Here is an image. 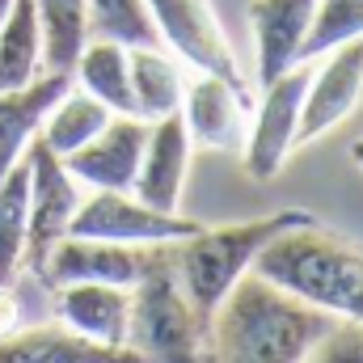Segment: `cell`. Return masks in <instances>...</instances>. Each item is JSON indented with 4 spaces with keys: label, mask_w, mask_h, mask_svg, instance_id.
<instances>
[{
    "label": "cell",
    "mask_w": 363,
    "mask_h": 363,
    "mask_svg": "<svg viewBox=\"0 0 363 363\" xmlns=\"http://www.w3.org/2000/svg\"><path fill=\"white\" fill-rule=\"evenodd\" d=\"M0 363H140V355L93 342L68 325H34L0 338Z\"/></svg>",
    "instance_id": "obj_17"
},
{
    "label": "cell",
    "mask_w": 363,
    "mask_h": 363,
    "mask_svg": "<svg viewBox=\"0 0 363 363\" xmlns=\"http://www.w3.org/2000/svg\"><path fill=\"white\" fill-rule=\"evenodd\" d=\"M77 81L81 89L93 93L101 106H110L114 114H135V93H131V64H127V47L114 38H89L77 55Z\"/></svg>",
    "instance_id": "obj_18"
},
{
    "label": "cell",
    "mask_w": 363,
    "mask_h": 363,
    "mask_svg": "<svg viewBox=\"0 0 363 363\" xmlns=\"http://www.w3.org/2000/svg\"><path fill=\"white\" fill-rule=\"evenodd\" d=\"M317 220L304 207H287L262 220H245V224H224V228H199L190 237L174 241V271L178 283L190 300V308L199 313V321L211 330L216 308L224 304V296L237 287V279L254 267V258L262 254V245L274 241L279 233Z\"/></svg>",
    "instance_id": "obj_3"
},
{
    "label": "cell",
    "mask_w": 363,
    "mask_h": 363,
    "mask_svg": "<svg viewBox=\"0 0 363 363\" xmlns=\"http://www.w3.org/2000/svg\"><path fill=\"white\" fill-rule=\"evenodd\" d=\"M186 169H190V131L182 123V110L165 114V118H152L144 152H140V169L131 182L135 199L157 207V211H178Z\"/></svg>",
    "instance_id": "obj_12"
},
{
    "label": "cell",
    "mask_w": 363,
    "mask_h": 363,
    "mask_svg": "<svg viewBox=\"0 0 363 363\" xmlns=\"http://www.w3.org/2000/svg\"><path fill=\"white\" fill-rule=\"evenodd\" d=\"M110 106H101L93 93H81V89H68L51 110H47V118H43V127H38V135H43V144L51 148V152H60V157H68V152H77L85 140H93L106 123H110Z\"/></svg>",
    "instance_id": "obj_22"
},
{
    "label": "cell",
    "mask_w": 363,
    "mask_h": 363,
    "mask_svg": "<svg viewBox=\"0 0 363 363\" xmlns=\"http://www.w3.org/2000/svg\"><path fill=\"white\" fill-rule=\"evenodd\" d=\"M241 110H245V89L216 77V72H199L186 89V131H190V144H203V148H216V152H228L241 144L245 127H241Z\"/></svg>",
    "instance_id": "obj_13"
},
{
    "label": "cell",
    "mask_w": 363,
    "mask_h": 363,
    "mask_svg": "<svg viewBox=\"0 0 363 363\" xmlns=\"http://www.w3.org/2000/svg\"><path fill=\"white\" fill-rule=\"evenodd\" d=\"M43 68V30L34 0H13L0 21V89L30 85Z\"/></svg>",
    "instance_id": "obj_19"
},
{
    "label": "cell",
    "mask_w": 363,
    "mask_h": 363,
    "mask_svg": "<svg viewBox=\"0 0 363 363\" xmlns=\"http://www.w3.org/2000/svg\"><path fill=\"white\" fill-rule=\"evenodd\" d=\"M300 363H363V321H334Z\"/></svg>",
    "instance_id": "obj_26"
},
{
    "label": "cell",
    "mask_w": 363,
    "mask_h": 363,
    "mask_svg": "<svg viewBox=\"0 0 363 363\" xmlns=\"http://www.w3.org/2000/svg\"><path fill=\"white\" fill-rule=\"evenodd\" d=\"M144 4H148V13L161 30V43L178 60H186L199 72H216V77L245 89L237 55H233V47L220 30V17H216L211 0H144Z\"/></svg>",
    "instance_id": "obj_9"
},
{
    "label": "cell",
    "mask_w": 363,
    "mask_h": 363,
    "mask_svg": "<svg viewBox=\"0 0 363 363\" xmlns=\"http://www.w3.org/2000/svg\"><path fill=\"white\" fill-rule=\"evenodd\" d=\"M127 64H131V93L140 118L152 123L182 110V72L165 55V47H127Z\"/></svg>",
    "instance_id": "obj_20"
},
{
    "label": "cell",
    "mask_w": 363,
    "mask_h": 363,
    "mask_svg": "<svg viewBox=\"0 0 363 363\" xmlns=\"http://www.w3.org/2000/svg\"><path fill=\"white\" fill-rule=\"evenodd\" d=\"M26 220H30V165L21 157L0 178V283H17L26 267Z\"/></svg>",
    "instance_id": "obj_23"
},
{
    "label": "cell",
    "mask_w": 363,
    "mask_h": 363,
    "mask_svg": "<svg viewBox=\"0 0 363 363\" xmlns=\"http://www.w3.org/2000/svg\"><path fill=\"white\" fill-rule=\"evenodd\" d=\"M308 77H313V64H291L271 85H262L258 118H254V131L245 144V174L254 182H271L287 165V157L296 148V123H300Z\"/></svg>",
    "instance_id": "obj_8"
},
{
    "label": "cell",
    "mask_w": 363,
    "mask_h": 363,
    "mask_svg": "<svg viewBox=\"0 0 363 363\" xmlns=\"http://www.w3.org/2000/svg\"><path fill=\"white\" fill-rule=\"evenodd\" d=\"M17 321H21V300H17L13 283H0V338H4V334H13V330H17Z\"/></svg>",
    "instance_id": "obj_27"
},
{
    "label": "cell",
    "mask_w": 363,
    "mask_h": 363,
    "mask_svg": "<svg viewBox=\"0 0 363 363\" xmlns=\"http://www.w3.org/2000/svg\"><path fill=\"white\" fill-rule=\"evenodd\" d=\"M26 165H30V220H26V267L43 271L51 245L60 237H68V224L81 207V182L68 174L64 157L51 152L43 144V135H34L26 144Z\"/></svg>",
    "instance_id": "obj_5"
},
{
    "label": "cell",
    "mask_w": 363,
    "mask_h": 363,
    "mask_svg": "<svg viewBox=\"0 0 363 363\" xmlns=\"http://www.w3.org/2000/svg\"><path fill=\"white\" fill-rule=\"evenodd\" d=\"M9 4H13V0H0V21H4V13H9Z\"/></svg>",
    "instance_id": "obj_29"
},
{
    "label": "cell",
    "mask_w": 363,
    "mask_h": 363,
    "mask_svg": "<svg viewBox=\"0 0 363 363\" xmlns=\"http://www.w3.org/2000/svg\"><path fill=\"white\" fill-rule=\"evenodd\" d=\"M250 271L334 317L363 321V245L321 228L317 220L267 241Z\"/></svg>",
    "instance_id": "obj_2"
},
{
    "label": "cell",
    "mask_w": 363,
    "mask_h": 363,
    "mask_svg": "<svg viewBox=\"0 0 363 363\" xmlns=\"http://www.w3.org/2000/svg\"><path fill=\"white\" fill-rule=\"evenodd\" d=\"M123 347L135 351L140 363H211V330L199 321L182 291L174 271V241L131 287Z\"/></svg>",
    "instance_id": "obj_4"
},
{
    "label": "cell",
    "mask_w": 363,
    "mask_h": 363,
    "mask_svg": "<svg viewBox=\"0 0 363 363\" xmlns=\"http://www.w3.org/2000/svg\"><path fill=\"white\" fill-rule=\"evenodd\" d=\"M359 93H363V38H351V43L330 51L321 72L308 77L300 123H296V148L317 140V135H325L330 127H338L359 106Z\"/></svg>",
    "instance_id": "obj_10"
},
{
    "label": "cell",
    "mask_w": 363,
    "mask_h": 363,
    "mask_svg": "<svg viewBox=\"0 0 363 363\" xmlns=\"http://www.w3.org/2000/svg\"><path fill=\"white\" fill-rule=\"evenodd\" d=\"M317 0H254L250 21L258 38V85H271L279 72L300 64V43L308 34Z\"/></svg>",
    "instance_id": "obj_16"
},
{
    "label": "cell",
    "mask_w": 363,
    "mask_h": 363,
    "mask_svg": "<svg viewBox=\"0 0 363 363\" xmlns=\"http://www.w3.org/2000/svg\"><path fill=\"white\" fill-rule=\"evenodd\" d=\"M43 30V68L72 72L81 47L89 43V0H34Z\"/></svg>",
    "instance_id": "obj_21"
},
{
    "label": "cell",
    "mask_w": 363,
    "mask_h": 363,
    "mask_svg": "<svg viewBox=\"0 0 363 363\" xmlns=\"http://www.w3.org/2000/svg\"><path fill=\"white\" fill-rule=\"evenodd\" d=\"M148 140V118L140 114H110V123L85 140L77 152L64 157L68 174L93 186V190H131L135 169H140V152Z\"/></svg>",
    "instance_id": "obj_11"
},
{
    "label": "cell",
    "mask_w": 363,
    "mask_h": 363,
    "mask_svg": "<svg viewBox=\"0 0 363 363\" xmlns=\"http://www.w3.org/2000/svg\"><path fill=\"white\" fill-rule=\"evenodd\" d=\"M338 317L245 271L211 317V363H300Z\"/></svg>",
    "instance_id": "obj_1"
},
{
    "label": "cell",
    "mask_w": 363,
    "mask_h": 363,
    "mask_svg": "<svg viewBox=\"0 0 363 363\" xmlns=\"http://www.w3.org/2000/svg\"><path fill=\"white\" fill-rule=\"evenodd\" d=\"M72 89V72H38L21 89H0V178L26 157L47 110Z\"/></svg>",
    "instance_id": "obj_14"
},
{
    "label": "cell",
    "mask_w": 363,
    "mask_h": 363,
    "mask_svg": "<svg viewBox=\"0 0 363 363\" xmlns=\"http://www.w3.org/2000/svg\"><path fill=\"white\" fill-rule=\"evenodd\" d=\"M351 38H363V0H317L308 34L300 43V64H317Z\"/></svg>",
    "instance_id": "obj_25"
},
{
    "label": "cell",
    "mask_w": 363,
    "mask_h": 363,
    "mask_svg": "<svg viewBox=\"0 0 363 363\" xmlns=\"http://www.w3.org/2000/svg\"><path fill=\"white\" fill-rule=\"evenodd\" d=\"M89 38H114L123 47H165L144 0H89Z\"/></svg>",
    "instance_id": "obj_24"
},
{
    "label": "cell",
    "mask_w": 363,
    "mask_h": 363,
    "mask_svg": "<svg viewBox=\"0 0 363 363\" xmlns=\"http://www.w3.org/2000/svg\"><path fill=\"white\" fill-rule=\"evenodd\" d=\"M55 313H60V325L85 334L93 342L123 347L127 313H131V287H114V283H60L55 287Z\"/></svg>",
    "instance_id": "obj_15"
},
{
    "label": "cell",
    "mask_w": 363,
    "mask_h": 363,
    "mask_svg": "<svg viewBox=\"0 0 363 363\" xmlns=\"http://www.w3.org/2000/svg\"><path fill=\"white\" fill-rule=\"evenodd\" d=\"M165 245H123V241H101V237H60L43 262L38 279L47 287L60 283H114V287H135L144 271L157 262Z\"/></svg>",
    "instance_id": "obj_7"
},
{
    "label": "cell",
    "mask_w": 363,
    "mask_h": 363,
    "mask_svg": "<svg viewBox=\"0 0 363 363\" xmlns=\"http://www.w3.org/2000/svg\"><path fill=\"white\" fill-rule=\"evenodd\" d=\"M355 161H359V165H363V140H359V144H355Z\"/></svg>",
    "instance_id": "obj_28"
},
{
    "label": "cell",
    "mask_w": 363,
    "mask_h": 363,
    "mask_svg": "<svg viewBox=\"0 0 363 363\" xmlns=\"http://www.w3.org/2000/svg\"><path fill=\"white\" fill-rule=\"evenodd\" d=\"M199 228H203L199 220L178 216V211H157L131 199L127 190H93L89 199H81L68 224V237H101V241H123V245H169Z\"/></svg>",
    "instance_id": "obj_6"
}]
</instances>
